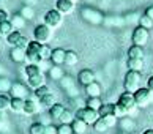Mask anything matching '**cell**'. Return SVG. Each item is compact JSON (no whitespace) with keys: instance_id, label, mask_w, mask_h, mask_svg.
<instances>
[{"instance_id":"cell-1","label":"cell","mask_w":153,"mask_h":134,"mask_svg":"<svg viewBox=\"0 0 153 134\" xmlns=\"http://www.w3.org/2000/svg\"><path fill=\"white\" fill-rule=\"evenodd\" d=\"M44 44L38 43V41H30L29 46L25 49V54H27V62L33 63V65H39L43 62V57H41V49H43Z\"/></svg>"},{"instance_id":"cell-2","label":"cell","mask_w":153,"mask_h":134,"mask_svg":"<svg viewBox=\"0 0 153 134\" xmlns=\"http://www.w3.org/2000/svg\"><path fill=\"white\" fill-rule=\"evenodd\" d=\"M140 84V73L139 71H128L125 74V79H123V87H125V92H129V93H134Z\"/></svg>"},{"instance_id":"cell-3","label":"cell","mask_w":153,"mask_h":134,"mask_svg":"<svg viewBox=\"0 0 153 134\" xmlns=\"http://www.w3.org/2000/svg\"><path fill=\"white\" fill-rule=\"evenodd\" d=\"M33 38H35V41L41 43V44H48L52 40V29L46 24H39L33 30Z\"/></svg>"},{"instance_id":"cell-4","label":"cell","mask_w":153,"mask_h":134,"mask_svg":"<svg viewBox=\"0 0 153 134\" xmlns=\"http://www.w3.org/2000/svg\"><path fill=\"white\" fill-rule=\"evenodd\" d=\"M76 118L79 120H82V121H85L87 125H93L96 120L100 118V114H98V110H95V109H90V107H81V109H77L76 110Z\"/></svg>"},{"instance_id":"cell-5","label":"cell","mask_w":153,"mask_h":134,"mask_svg":"<svg viewBox=\"0 0 153 134\" xmlns=\"http://www.w3.org/2000/svg\"><path fill=\"white\" fill-rule=\"evenodd\" d=\"M117 104L120 106V107H122L126 114L133 112V110L137 107V106H136V101H134V95L129 93V92H123L120 96H118Z\"/></svg>"},{"instance_id":"cell-6","label":"cell","mask_w":153,"mask_h":134,"mask_svg":"<svg viewBox=\"0 0 153 134\" xmlns=\"http://www.w3.org/2000/svg\"><path fill=\"white\" fill-rule=\"evenodd\" d=\"M62 21H63V14L59 13L57 10H49L46 14H44V24L49 25L51 29H57L62 25Z\"/></svg>"},{"instance_id":"cell-7","label":"cell","mask_w":153,"mask_h":134,"mask_svg":"<svg viewBox=\"0 0 153 134\" xmlns=\"http://www.w3.org/2000/svg\"><path fill=\"white\" fill-rule=\"evenodd\" d=\"M133 95H134V101H136L137 107H145V106L152 101V92L147 87L145 88H137Z\"/></svg>"},{"instance_id":"cell-8","label":"cell","mask_w":153,"mask_h":134,"mask_svg":"<svg viewBox=\"0 0 153 134\" xmlns=\"http://www.w3.org/2000/svg\"><path fill=\"white\" fill-rule=\"evenodd\" d=\"M133 44L136 46H145L147 41H149V30L144 29V27L137 25L136 29L133 30Z\"/></svg>"},{"instance_id":"cell-9","label":"cell","mask_w":153,"mask_h":134,"mask_svg":"<svg viewBox=\"0 0 153 134\" xmlns=\"http://www.w3.org/2000/svg\"><path fill=\"white\" fill-rule=\"evenodd\" d=\"M10 96L27 99V96H29V87L24 85V84H21V82H13L11 90H10Z\"/></svg>"},{"instance_id":"cell-10","label":"cell","mask_w":153,"mask_h":134,"mask_svg":"<svg viewBox=\"0 0 153 134\" xmlns=\"http://www.w3.org/2000/svg\"><path fill=\"white\" fill-rule=\"evenodd\" d=\"M82 18L87 22H90V24H101L103 22V14L98 13L96 10H92V8L82 10Z\"/></svg>"},{"instance_id":"cell-11","label":"cell","mask_w":153,"mask_h":134,"mask_svg":"<svg viewBox=\"0 0 153 134\" xmlns=\"http://www.w3.org/2000/svg\"><path fill=\"white\" fill-rule=\"evenodd\" d=\"M55 10L62 14H71L74 11V2L73 0H57L55 2Z\"/></svg>"},{"instance_id":"cell-12","label":"cell","mask_w":153,"mask_h":134,"mask_svg":"<svg viewBox=\"0 0 153 134\" xmlns=\"http://www.w3.org/2000/svg\"><path fill=\"white\" fill-rule=\"evenodd\" d=\"M46 85V76H44V73H39V74H35L32 77H27V87L33 88V90H36V88Z\"/></svg>"},{"instance_id":"cell-13","label":"cell","mask_w":153,"mask_h":134,"mask_svg":"<svg viewBox=\"0 0 153 134\" xmlns=\"http://www.w3.org/2000/svg\"><path fill=\"white\" fill-rule=\"evenodd\" d=\"M39 101L36 98H27L25 99V106H24V114L25 115H35L39 112Z\"/></svg>"},{"instance_id":"cell-14","label":"cell","mask_w":153,"mask_h":134,"mask_svg":"<svg viewBox=\"0 0 153 134\" xmlns=\"http://www.w3.org/2000/svg\"><path fill=\"white\" fill-rule=\"evenodd\" d=\"M77 82L81 84V85H88V84L95 82V74L92 70H81L77 74Z\"/></svg>"},{"instance_id":"cell-15","label":"cell","mask_w":153,"mask_h":134,"mask_svg":"<svg viewBox=\"0 0 153 134\" xmlns=\"http://www.w3.org/2000/svg\"><path fill=\"white\" fill-rule=\"evenodd\" d=\"M65 55H66V51L62 47H55L52 49V54H51V62L54 65H65Z\"/></svg>"},{"instance_id":"cell-16","label":"cell","mask_w":153,"mask_h":134,"mask_svg":"<svg viewBox=\"0 0 153 134\" xmlns=\"http://www.w3.org/2000/svg\"><path fill=\"white\" fill-rule=\"evenodd\" d=\"M10 57L14 63H24L27 62V54H25V49H21V47H13L10 51Z\"/></svg>"},{"instance_id":"cell-17","label":"cell","mask_w":153,"mask_h":134,"mask_svg":"<svg viewBox=\"0 0 153 134\" xmlns=\"http://www.w3.org/2000/svg\"><path fill=\"white\" fill-rule=\"evenodd\" d=\"M60 84H62V87H63L65 90L71 95V96H76V95H77V92H76V82H74L73 77L63 76V79L60 81Z\"/></svg>"},{"instance_id":"cell-18","label":"cell","mask_w":153,"mask_h":134,"mask_svg":"<svg viewBox=\"0 0 153 134\" xmlns=\"http://www.w3.org/2000/svg\"><path fill=\"white\" fill-rule=\"evenodd\" d=\"M84 88H85V95L88 98H100L101 96V85L98 82H92Z\"/></svg>"},{"instance_id":"cell-19","label":"cell","mask_w":153,"mask_h":134,"mask_svg":"<svg viewBox=\"0 0 153 134\" xmlns=\"http://www.w3.org/2000/svg\"><path fill=\"white\" fill-rule=\"evenodd\" d=\"M65 106L63 104H60V103H55L54 106H52V107H51L49 109V117H51V120H60V117H62V114H63L65 112Z\"/></svg>"},{"instance_id":"cell-20","label":"cell","mask_w":153,"mask_h":134,"mask_svg":"<svg viewBox=\"0 0 153 134\" xmlns=\"http://www.w3.org/2000/svg\"><path fill=\"white\" fill-rule=\"evenodd\" d=\"M24 106H25V99L22 98H11V104L10 109L14 114H24Z\"/></svg>"},{"instance_id":"cell-21","label":"cell","mask_w":153,"mask_h":134,"mask_svg":"<svg viewBox=\"0 0 153 134\" xmlns=\"http://www.w3.org/2000/svg\"><path fill=\"white\" fill-rule=\"evenodd\" d=\"M126 66L129 71H139L144 68V58H128Z\"/></svg>"},{"instance_id":"cell-22","label":"cell","mask_w":153,"mask_h":134,"mask_svg":"<svg viewBox=\"0 0 153 134\" xmlns=\"http://www.w3.org/2000/svg\"><path fill=\"white\" fill-rule=\"evenodd\" d=\"M87 126L88 125L85 123V121H82L79 118H74V120H73V123H71V128H73V131H74V134H85Z\"/></svg>"},{"instance_id":"cell-23","label":"cell","mask_w":153,"mask_h":134,"mask_svg":"<svg viewBox=\"0 0 153 134\" xmlns=\"http://www.w3.org/2000/svg\"><path fill=\"white\" fill-rule=\"evenodd\" d=\"M144 49L142 46H136V44H133L131 47L128 49V58H144Z\"/></svg>"},{"instance_id":"cell-24","label":"cell","mask_w":153,"mask_h":134,"mask_svg":"<svg viewBox=\"0 0 153 134\" xmlns=\"http://www.w3.org/2000/svg\"><path fill=\"white\" fill-rule=\"evenodd\" d=\"M38 101H39V106H41V107L48 109V110H49L51 107H52V106H54L55 103H57V101H55V96H54V93H52V92H51L49 95H46L44 98L38 99Z\"/></svg>"},{"instance_id":"cell-25","label":"cell","mask_w":153,"mask_h":134,"mask_svg":"<svg viewBox=\"0 0 153 134\" xmlns=\"http://www.w3.org/2000/svg\"><path fill=\"white\" fill-rule=\"evenodd\" d=\"M63 76H65V73H63V70H62L59 65L51 66V70H49V77H51V79L62 81V79H63Z\"/></svg>"},{"instance_id":"cell-26","label":"cell","mask_w":153,"mask_h":134,"mask_svg":"<svg viewBox=\"0 0 153 134\" xmlns=\"http://www.w3.org/2000/svg\"><path fill=\"white\" fill-rule=\"evenodd\" d=\"M21 38H22V33H21L19 30H14V32H11L10 35L7 36V43L10 44V46L16 47V46H18V43H19Z\"/></svg>"},{"instance_id":"cell-27","label":"cell","mask_w":153,"mask_h":134,"mask_svg":"<svg viewBox=\"0 0 153 134\" xmlns=\"http://www.w3.org/2000/svg\"><path fill=\"white\" fill-rule=\"evenodd\" d=\"M19 14L25 21H30V19H33V16H35V10L32 8V5H24V7L21 8V13Z\"/></svg>"},{"instance_id":"cell-28","label":"cell","mask_w":153,"mask_h":134,"mask_svg":"<svg viewBox=\"0 0 153 134\" xmlns=\"http://www.w3.org/2000/svg\"><path fill=\"white\" fill-rule=\"evenodd\" d=\"M79 62V57L74 51H66V55H65V65L66 66H74L76 63Z\"/></svg>"},{"instance_id":"cell-29","label":"cell","mask_w":153,"mask_h":134,"mask_svg":"<svg viewBox=\"0 0 153 134\" xmlns=\"http://www.w3.org/2000/svg\"><path fill=\"white\" fill-rule=\"evenodd\" d=\"M11 32H14V27H13V24H11V21L0 22V35H2V36H8Z\"/></svg>"},{"instance_id":"cell-30","label":"cell","mask_w":153,"mask_h":134,"mask_svg":"<svg viewBox=\"0 0 153 134\" xmlns=\"http://www.w3.org/2000/svg\"><path fill=\"white\" fill-rule=\"evenodd\" d=\"M11 24H13L14 30H21V29L25 27V19L22 18L21 14H14L13 18H11Z\"/></svg>"},{"instance_id":"cell-31","label":"cell","mask_w":153,"mask_h":134,"mask_svg":"<svg viewBox=\"0 0 153 134\" xmlns=\"http://www.w3.org/2000/svg\"><path fill=\"white\" fill-rule=\"evenodd\" d=\"M24 73H25V76L27 77H32V76H35V74H39V73H43L41 68H39V65H33V63H29L24 68Z\"/></svg>"},{"instance_id":"cell-32","label":"cell","mask_w":153,"mask_h":134,"mask_svg":"<svg viewBox=\"0 0 153 134\" xmlns=\"http://www.w3.org/2000/svg\"><path fill=\"white\" fill-rule=\"evenodd\" d=\"M98 114L100 117H106V115H114V104H101V107L98 109Z\"/></svg>"},{"instance_id":"cell-33","label":"cell","mask_w":153,"mask_h":134,"mask_svg":"<svg viewBox=\"0 0 153 134\" xmlns=\"http://www.w3.org/2000/svg\"><path fill=\"white\" fill-rule=\"evenodd\" d=\"M11 104V98L7 93H0V112H5L7 109H10Z\"/></svg>"},{"instance_id":"cell-34","label":"cell","mask_w":153,"mask_h":134,"mask_svg":"<svg viewBox=\"0 0 153 134\" xmlns=\"http://www.w3.org/2000/svg\"><path fill=\"white\" fill-rule=\"evenodd\" d=\"M44 130H46V125H43L41 121H35L33 125H30L29 133L30 134H44Z\"/></svg>"},{"instance_id":"cell-35","label":"cell","mask_w":153,"mask_h":134,"mask_svg":"<svg viewBox=\"0 0 153 134\" xmlns=\"http://www.w3.org/2000/svg\"><path fill=\"white\" fill-rule=\"evenodd\" d=\"M11 85H13V82H11L10 79L0 76V93H10Z\"/></svg>"},{"instance_id":"cell-36","label":"cell","mask_w":153,"mask_h":134,"mask_svg":"<svg viewBox=\"0 0 153 134\" xmlns=\"http://www.w3.org/2000/svg\"><path fill=\"white\" fill-rule=\"evenodd\" d=\"M76 118V115L71 112V110H68V109H65V112L62 114V117H60V120L59 121H62V123H66V125H71L73 123V120Z\"/></svg>"},{"instance_id":"cell-37","label":"cell","mask_w":153,"mask_h":134,"mask_svg":"<svg viewBox=\"0 0 153 134\" xmlns=\"http://www.w3.org/2000/svg\"><path fill=\"white\" fill-rule=\"evenodd\" d=\"M137 24H139L140 27H144V29H147V30L153 29V21L149 18V16H145V14L139 16V22H137Z\"/></svg>"},{"instance_id":"cell-38","label":"cell","mask_w":153,"mask_h":134,"mask_svg":"<svg viewBox=\"0 0 153 134\" xmlns=\"http://www.w3.org/2000/svg\"><path fill=\"white\" fill-rule=\"evenodd\" d=\"M8 128H10L8 117L5 115V112H0V133H5V131H8Z\"/></svg>"},{"instance_id":"cell-39","label":"cell","mask_w":153,"mask_h":134,"mask_svg":"<svg viewBox=\"0 0 153 134\" xmlns=\"http://www.w3.org/2000/svg\"><path fill=\"white\" fill-rule=\"evenodd\" d=\"M33 92H35V98H36V99H41V98L46 96V95L51 93V90H49V87H48V85H43V87L36 88V90H33Z\"/></svg>"},{"instance_id":"cell-40","label":"cell","mask_w":153,"mask_h":134,"mask_svg":"<svg viewBox=\"0 0 153 134\" xmlns=\"http://www.w3.org/2000/svg\"><path fill=\"white\" fill-rule=\"evenodd\" d=\"M93 128H95V131H96V133H104L106 130H109V128H107V125L104 123V120L101 118V117L93 123Z\"/></svg>"},{"instance_id":"cell-41","label":"cell","mask_w":153,"mask_h":134,"mask_svg":"<svg viewBox=\"0 0 153 134\" xmlns=\"http://www.w3.org/2000/svg\"><path fill=\"white\" fill-rule=\"evenodd\" d=\"M101 99L100 98H88L87 99V107H90V109H95V110H98L100 107H101Z\"/></svg>"},{"instance_id":"cell-42","label":"cell","mask_w":153,"mask_h":134,"mask_svg":"<svg viewBox=\"0 0 153 134\" xmlns=\"http://www.w3.org/2000/svg\"><path fill=\"white\" fill-rule=\"evenodd\" d=\"M57 131L59 134H74L71 125H66V123H60V126H57Z\"/></svg>"},{"instance_id":"cell-43","label":"cell","mask_w":153,"mask_h":134,"mask_svg":"<svg viewBox=\"0 0 153 134\" xmlns=\"http://www.w3.org/2000/svg\"><path fill=\"white\" fill-rule=\"evenodd\" d=\"M101 118L104 120V123L107 125V128L115 126V125H117V121H118V118H117L115 115H106V117H101Z\"/></svg>"},{"instance_id":"cell-44","label":"cell","mask_w":153,"mask_h":134,"mask_svg":"<svg viewBox=\"0 0 153 134\" xmlns=\"http://www.w3.org/2000/svg\"><path fill=\"white\" fill-rule=\"evenodd\" d=\"M114 115L117 117V118H123V117L126 115V112H125L118 104H114Z\"/></svg>"},{"instance_id":"cell-45","label":"cell","mask_w":153,"mask_h":134,"mask_svg":"<svg viewBox=\"0 0 153 134\" xmlns=\"http://www.w3.org/2000/svg\"><path fill=\"white\" fill-rule=\"evenodd\" d=\"M120 121H122L120 125H122V128H123V130H126V128H128V130H131V128L134 126V125L131 123V121H133L131 118H125V117H123V118H122Z\"/></svg>"},{"instance_id":"cell-46","label":"cell","mask_w":153,"mask_h":134,"mask_svg":"<svg viewBox=\"0 0 153 134\" xmlns=\"http://www.w3.org/2000/svg\"><path fill=\"white\" fill-rule=\"evenodd\" d=\"M44 134H59V131H57V126H54L52 123H51V125H46V130H44Z\"/></svg>"},{"instance_id":"cell-47","label":"cell","mask_w":153,"mask_h":134,"mask_svg":"<svg viewBox=\"0 0 153 134\" xmlns=\"http://www.w3.org/2000/svg\"><path fill=\"white\" fill-rule=\"evenodd\" d=\"M5 21H10V14L7 10L0 8V22H5Z\"/></svg>"},{"instance_id":"cell-48","label":"cell","mask_w":153,"mask_h":134,"mask_svg":"<svg viewBox=\"0 0 153 134\" xmlns=\"http://www.w3.org/2000/svg\"><path fill=\"white\" fill-rule=\"evenodd\" d=\"M144 14H145V16H149V18L153 21V7H149V8H147Z\"/></svg>"},{"instance_id":"cell-49","label":"cell","mask_w":153,"mask_h":134,"mask_svg":"<svg viewBox=\"0 0 153 134\" xmlns=\"http://www.w3.org/2000/svg\"><path fill=\"white\" fill-rule=\"evenodd\" d=\"M147 88L153 93V76L152 77H149V81H147Z\"/></svg>"},{"instance_id":"cell-50","label":"cell","mask_w":153,"mask_h":134,"mask_svg":"<svg viewBox=\"0 0 153 134\" xmlns=\"http://www.w3.org/2000/svg\"><path fill=\"white\" fill-rule=\"evenodd\" d=\"M142 134H153V128H149V130H145Z\"/></svg>"},{"instance_id":"cell-51","label":"cell","mask_w":153,"mask_h":134,"mask_svg":"<svg viewBox=\"0 0 153 134\" xmlns=\"http://www.w3.org/2000/svg\"><path fill=\"white\" fill-rule=\"evenodd\" d=\"M73 2H74V3H76V2H79V0H73Z\"/></svg>"}]
</instances>
